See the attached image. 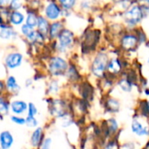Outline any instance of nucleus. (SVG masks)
Returning a JSON list of instances; mask_svg holds the SVG:
<instances>
[{"label": "nucleus", "mask_w": 149, "mask_h": 149, "mask_svg": "<svg viewBox=\"0 0 149 149\" xmlns=\"http://www.w3.org/2000/svg\"><path fill=\"white\" fill-rule=\"evenodd\" d=\"M142 17H143V13H142L141 7L140 5L132 6L125 12L124 15L126 23L130 26L136 25L139 22H141Z\"/></svg>", "instance_id": "1"}, {"label": "nucleus", "mask_w": 149, "mask_h": 149, "mask_svg": "<svg viewBox=\"0 0 149 149\" xmlns=\"http://www.w3.org/2000/svg\"><path fill=\"white\" fill-rule=\"evenodd\" d=\"M108 58L105 53H99L92 65V72L96 76H101L107 68Z\"/></svg>", "instance_id": "2"}, {"label": "nucleus", "mask_w": 149, "mask_h": 149, "mask_svg": "<svg viewBox=\"0 0 149 149\" xmlns=\"http://www.w3.org/2000/svg\"><path fill=\"white\" fill-rule=\"evenodd\" d=\"M67 69V63L65 59L59 57L52 58L49 62V71L52 74L58 76L65 73Z\"/></svg>", "instance_id": "3"}, {"label": "nucleus", "mask_w": 149, "mask_h": 149, "mask_svg": "<svg viewBox=\"0 0 149 149\" xmlns=\"http://www.w3.org/2000/svg\"><path fill=\"white\" fill-rule=\"evenodd\" d=\"M73 42V34L68 30H63L58 36V48L60 52L65 51Z\"/></svg>", "instance_id": "4"}, {"label": "nucleus", "mask_w": 149, "mask_h": 149, "mask_svg": "<svg viewBox=\"0 0 149 149\" xmlns=\"http://www.w3.org/2000/svg\"><path fill=\"white\" fill-rule=\"evenodd\" d=\"M23 60V56L18 52L10 53L5 58V65L8 68L14 69L18 67Z\"/></svg>", "instance_id": "5"}, {"label": "nucleus", "mask_w": 149, "mask_h": 149, "mask_svg": "<svg viewBox=\"0 0 149 149\" xmlns=\"http://www.w3.org/2000/svg\"><path fill=\"white\" fill-rule=\"evenodd\" d=\"M60 8L55 3H51L45 8V16L50 20H55L60 16Z\"/></svg>", "instance_id": "6"}, {"label": "nucleus", "mask_w": 149, "mask_h": 149, "mask_svg": "<svg viewBox=\"0 0 149 149\" xmlns=\"http://www.w3.org/2000/svg\"><path fill=\"white\" fill-rule=\"evenodd\" d=\"M132 131L138 136H144L148 134L149 128L138 120H134L131 125Z\"/></svg>", "instance_id": "7"}, {"label": "nucleus", "mask_w": 149, "mask_h": 149, "mask_svg": "<svg viewBox=\"0 0 149 149\" xmlns=\"http://www.w3.org/2000/svg\"><path fill=\"white\" fill-rule=\"evenodd\" d=\"M137 42H138V39L135 36L131 35V34H127L122 38L121 45L125 50L131 51L132 49H134L136 46Z\"/></svg>", "instance_id": "8"}, {"label": "nucleus", "mask_w": 149, "mask_h": 149, "mask_svg": "<svg viewBox=\"0 0 149 149\" xmlns=\"http://www.w3.org/2000/svg\"><path fill=\"white\" fill-rule=\"evenodd\" d=\"M0 142L1 148L3 149H8L13 144V137L11 134L8 131H3L0 135Z\"/></svg>", "instance_id": "9"}, {"label": "nucleus", "mask_w": 149, "mask_h": 149, "mask_svg": "<svg viewBox=\"0 0 149 149\" xmlns=\"http://www.w3.org/2000/svg\"><path fill=\"white\" fill-rule=\"evenodd\" d=\"M65 112V104L64 102L57 100H54L51 106V113L53 115H57V116H63Z\"/></svg>", "instance_id": "10"}, {"label": "nucleus", "mask_w": 149, "mask_h": 149, "mask_svg": "<svg viewBox=\"0 0 149 149\" xmlns=\"http://www.w3.org/2000/svg\"><path fill=\"white\" fill-rule=\"evenodd\" d=\"M27 107H28L27 104L24 101H21V100L13 101L10 104V109L16 114H20V113H24L26 111Z\"/></svg>", "instance_id": "11"}, {"label": "nucleus", "mask_w": 149, "mask_h": 149, "mask_svg": "<svg viewBox=\"0 0 149 149\" xmlns=\"http://www.w3.org/2000/svg\"><path fill=\"white\" fill-rule=\"evenodd\" d=\"M42 137H43V130H42L41 127H38V128L32 133L31 139V145H32L33 147H39L40 144L42 143V142H41Z\"/></svg>", "instance_id": "12"}, {"label": "nucleus", "mask_w": 149, "mask_h": 149, "mask_svg": "<svg viewBox=\"0 0 149 149\" xmlns=\"http://www.w3.org/2000/svg\"><path fill=\"white\" fill-rule=\"evenodd\" d=\"M63 31V24L61 22H56L53 23L50 26V31H49V35L52 38H55L59 36L60 32Z\"/></svg>", "instance_id": "13"}, {"label": "nucleus", "mask_w": 149, "mask_h": 149, "mask_svg": "<svg viewBox=\"0 0 149 149\" xmlns=\"http://www.w3.org/2000/svg\"><path fill=\"white\" fill-rule=\"evenodd\" d=\"M107 70L110 73H113V74L119 73L121 70V64L120 60L116 58L110 60L107 65Z\"/></svg>", "instance_id": "14"}, {"label": "nucleus", "mask_w": 149, "mask_h": 149, "mask_svg": "<svg viewBox=\"0 0 149 149\" xmlns=\"http://www.w3.org/2000/svg\"><path fill=\"white\" fill-rule=\"evenodd\" d=\"M50 24H48V21L43 17H38V31L41 32L43 35H46L49 33L50 31Z\"/></svg>", "instance_id": "15"}, {"label": "nucleus", "mask_w": 149, "mask_h": 149, "mask_svg": "<svg viewBox=\"0 0 149 149\" xmlns=\"http://www.w3.org/2000/svg\"><path fill=\"white\" fill-rule=\"evenodd\" d=\"M6 86L12 93H17L20 89L18 84L17 83V80H16L15 77H13V76H10L8 78V79L6 81Z\"/></svg>", "instance_id": "16"}, {"label": "nucleus", "mask_w": 149, "mask_h": 149, "mask_svg": "<svg viewBox=\"0 0 149 149\" xmlns=\"http://www.w3.org/2000/svg\"><path fill=\"white\" fill-rule=\"evenodd\" d=\"M24 19V17L22 13L18 12V11H13L10 16V23L12 24H15V25H18V24H21L23 23Z\"/></svg>", "instance_id": "17"}, {"label": "nucleus", "mask_w": 149, "mask_h": 149, "mask_svg": "<svg viewBox=\"0 0 149 149\" xmlns=\"http://www.w3.org/2000/svg\"><path fill=\"white\" fill-rule=\"evenodd\" d=\"M13 35V31L10 28H9L8 26H4L3 24H1V32H0V36L3 39H8L10 38H11Z\"/></svg>", "instance_id": "18"}, {"label": "nucleus", "mask_w": 149, "mask_h": 149, "mask_svg": "<svg viewBox=\"0 0 149 149\" xmlns=\"http://www.w3.org/2000/svg\"><path fill=\"white\" fill-rule=\"evenodd\" d=\"M119 86L124 92H130L132 90V85H131V82L128 79H120L119 81Z\"/></svg>", "instance_id": "19"}, {"label": "nucleus", "mask_w": 149, "mask_h": 149, "mask_svg": "<svg viewBox=\"0 0 149 149\" xmlns=\"http://www.w3.org/2000/svg\"><path fill=\"white\" fill-rule=\"evenodd\" d=\"M38 18L36 17V16L33 14V13H29L27 15V17H26V24L28 25H30L31 27H35L38 25Z\"/></svg>", "instance_id": "20"}, {"label": "nucleus", "mask_w": 149, "mask_h": 149, "mask_svg": "<svg viewBox=\"0 0 149 149\" xmlns=\"http://www.w3.org/2000/svg\"><path fill=\"white\" fill-rule=\"evenodd\" d=\"M21 31H22V33H23L27 38H29V39L31 38V36H32L33 33L35 32V31L32 30V27H31V26L28 25L27 24H24V25L22 26Z\"/></svg>", "instance_id": "21"}, {"label": "nucleus", "mask_w": 149, "mask_h": 149, "mask_svg": "<svg viewBox=\"0 0 149 149\" xmlns=\"http://www.w3.org/2000/svg\"><path fill=\"white\" fill-rule=\"evenodd\" d=\"M107 107H108V108L110 109V111H112V112H116V111H118L119 108H120V103L118 102L117 100L110 99V100L107 101Z\"/></svg>", "instance_id": "22"}, {"label": "nucleus", "mask_w": 149, "mask_h": 149, "mask_svg": "<svg viewBox=\"0 0 149 149\" xmlns=\"http://www.w3.org/2000/svg\"><path fill=\"white\" fill-rule=\"evenodd\" d=\"M58 1H59L61 6L63 8L69 10V9L72 8V6L75 4V1L76 0H58Z\"/></svg>", "instance_id": "23"}, {"label": "nucleus", "mask_w": 149, "mask_h": 149, "mask_svg": "<svg viewBox=\"0 0 149 149\" xmlns=\"http://www.w3.org/2000/svg\"><path fill=\"white\" fill-rule=\"evenodd\" d=\"M9 111V106H8V103L4 101V100L2 98L1 99V101H0V112L3 115L6 114Z\"/></svg>", "instance_id": "24"}, {"label": "nucleus", "mask_w": 149, "mask_h": 149, "mask_svg": "<svg viewBox=\"0 0 149 149\" xmlns=\"http://www.w3.org/2000/svg\"><path fill=\"white\" fill-rule=\"evenodd\" d=\"M26 125L30 127H35L38 125V121L35 119V116L28 115V117L26 118Z\"/></svg>", "instance_id": "25"}, {"label": "nucleus", "mask_w": 149, "mask_h": 149, "mask_svg": "<svg viewBox=\"0 0 149 149\" xmlns=\"http://www.w3.org/2000/svg\"><path fill=\"white\" fill-rule=\"evenodd\" d=\"M10 120H12V122H14L16 124H18V125L26 124V119H24V118H21V117H18V116H11Z\"/></svg>", "instance_id": "26"}, {"label": "nucleus", "mask_w": 149, "mask_h": 149, "mask_svg": "<svg viewBox=\"0 0 149 149\" xmlns=\"http://www.w3.org/2000/svg\"><path fill=\"white\" fill-rule=\"evenodd\" d=\"M38 113V110H37V107L34 104L32 103H30L28 105V115L30 116H35Z\"/></svg>", "instance_id": "27"}, {"label": "nucleus", "mask_w": 149, "mask_h": 149, "mask_svg": "<svg viewBox=\"0 0 149 149\" xmlns=\"http://www.w3.org/2000/svg\"><path fill=\"white\" fill-rule=\"evenodd\" d=\"M10 7L13 9V10H17L21 7V0H11L10 1Z\"/></svg>", "instance_id": "28"}, {"label": "nucleus", "mask_w": 149, "mask_h": 149, "mask_svg": "<svg viewBox=\"0 0 149 149\" xmlns=\"http://www.w3.org/2000/svg\"><path fill=\"white\" fill-rule=\"evenodd\" d=\"M58 91V83L56 81H53L51 85H50V92L52 93H56Z\"/></svg>", "instance_id": "29"}, {"label": "nucleus", "mask_w": 149, "mask_h": 149, "mask_svg": "<svg viewBox=\"0 0 149 149\" xmlns=\"http://www.w3.org/2000/svg\"><path fill=\"white\" fill-rule=\"evenodd\" d=\"M139 5L145 10H149V0H139Z\"/></svg>", "instance_id": "30"}, {"label": "nucleus", "mask_w": 149, "mask_h": 149, "mask_svg": "<svg viewBox=\"0 0 149 149\" xmlns=\"http://www.w3.org/2000/svg\"><path fill=\"white\" fill-rule=\"evenodd\" d=\"M43 144H41V148H49L52 143V140L51 139H46L44 142H42Z\"/></svg>", "instance_id": "31"}, {"label": "nucleus", "mask_w": 149, "mask_h": 149, "mask_svg": "<svg viewBox=\"0 0 149 149\" xmlns=\"http://www.w3.org/2000/svg\"><path fill=\"white\" fill-rule=\"evenodd\" d=\"M10 1H11V0H0L1 5H2V6H3V5H6L7 3H10Z\"/></svg>", "instance_id": "32"}, {"label": "nucleus", "mask_w": 149, "mask_h": 149, "mask_svg": "<svg viewBox=\"0 0 149 149\" xmlns=\"http://www.w3.org/2000/svg\"><path fill=\"white\" fill-rule=\"evenodd\" d=\"M148 109H149V101L148 102Z\"/></svg>", "instance_id": "33"}, {"label": "nucleus", "mask_w": 149, "mask_h": 149, "mask_svg": "<svg viewBox=\"0 0 149 149\" xmlns=\"http://www.w3.org/2000/svg\"><path fill=\"white\" fill-rule=\"evenodd\" d=\"M128 1H132V0H128Z\"/></svg>", "instance_id": "34"}]
</instances>
